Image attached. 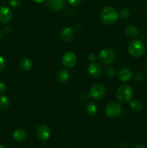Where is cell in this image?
I'll use <instances>...</instances> for the list:
<instances>
[{
    "label": "cell",
    "instance_id": "1",
    "mask_svg": "<svg viewBox=\"0 0 147 148\" xmlns=\"http://www.w3.org/2000/svg\"><path fill=\"white\" fill-rule=\"evenodd\" d=\"M101 21L105 25H113L118 19V13L114 7L107 6L104 7L100 13Z\"/></svg>",
    "mask_w": 147,
    "mask_h": 148
},
{
    "label": "cell",
    "instance_id": "2",
    "mask_svg": "<svg viewBox=\"0 0 147 148\" xmlns=\"http://www.w3.org/2000/svg\"><path fill=\"white\" fill-rule=\"evenodd\" d=\"M115 96L118 101L122 103H130L133 97L132 88L128 85H121L117 89Z\"/></svg>",
    "mask_w": 147,
    "mask_h": 148
},
{
    "label": "cell",
    "instance_id": "3",
    "mask_svg": "<svg viewBox=\"0 0 147 148\" xmlns=\"http://www.w3.org/2000/svg\"><path fill=\"white\" fill-rule=\"evenodd\" d=\"M145 50V45L139 40H133L128 43V51L133 57H140L144 54Z\"/></svg>",
    "mask_w": 147,
    "mask_h": 148
},
{
    "label": "cell",
    "instance_id": "4",
    "mask_svg": "<svg viewBox=\"0 0 147 148\" xmlns=\"http://www.w3.org/2000/svg\"><path fill=\"white\" fill-rule=\"evenodd\" d=\"M122 108L120 103L116 102L110 103L106 106L105 109V113L107 116L109 118L115 119L120 116L122 114Z\"/></svg>",
    "mask_w": 147,
    "mask_h": 148
},
{
    "label": "cell",
    "instance_id": "5",
    "mask_svg": "<svg viewBox=\"0 0 147 148\" xmlns=\"http://www.w3.org/2000/svg\"><path fill=\"white\" fill-rule=\"evenodd\" d=\"M115 59V53L112 49H104L99 52V60L104 64H111Z\"/></svg>",
    "mask_w": 147,
    "mask_h": 148
},
{
    "label": "cell",
    "instance_id": "6",
    "mask_svg": "<svg viewBox=\"0 0 147 148\" xmlns=\"http://www.w3.org/2000/svg\"><path fill=\"white\" fill-rule=\"evenodd\" d=\"M106 89L105 87L101 83H96L91 88L90 96L94 99H100L105 95Z\"/></svg>",
    "mask_w": 147,
    "mask_h": 148
},
{
    "label": "cell",
    "instance_id": "7",
    "mask_svg": "<svg viewBox=\"0 0 147 148\" xmlns=\"http://www.w3.org/2000/svg\"><path fill=\"white\" fill-rule=\"evenodd\" d=\"M61 61L63 64L68 68H72L77 62V57L72 52H66L62 56Z\"/></svg>",
    "mask_w": 147,
    "mask_h": 148
},
{
    "label": "cell",
    "instance_id": "8",
    "mask_svg": "<svg viewBox=\"0 0 147 148\" xmlns=\"http://www.w3.org/2000/svg\"><path fill=\"white\" fill-rule=\"evenodd\" d=\"M36 134L39 140L42 141H46L48 140L49 137H50V130L47 126L40 125L37 127Z\"/></svg>",
    "mask_w": 147,
    "mask_h": 148
},
{
    "label": "cell",
    "instance_id": "9",
    "mask_svg": "<svg viewBox=\"0 0 147 148\" xmlns=\"http://www.w3.org/2000/svg\"><path fill=\"white\" fill-rule=\"evenodd\" d=\"M88 74L93 78L99 77L102 74V67L100 64L97 62H92L88 66Z\"/></svg>",
    "mask_w": 147,
    "mask_h": 148
},
{
    "label": "cell",
    "instance_id": "10",
    "mask_svg": "<svg viewBox=\"0 0 147 148\" xmlns=\"http://www.w3.org/2000/svg\"><path fill=\"white\" fill-rule=\"evenodd\" d=\"M133 77V72L128 67H123L119 70L118 73V77L122 82L129 81Z\"/></svg>",
    "mask_w": 147,
    "mask_h": 148
},
{
    "label": "cell",
    "instance_id": "11",
    "mask_svg": "<svg viewBox=\"0 0 147 148\" xmlns=\"http://www.w3.org/2000/svg\"><path fill=\"white\" fill-rule=\"evenodd\" d=\"M12 17V12L8 7H0V23H8L11 20Z\"/></svg>",
    "mask_w": 147,
    "mask_h": 148
},
{
    "label": "cell",
    "instance_id": "12",
    "mask_svg": "<svg viewBox=\"0 0 147 148\" xmlns=\"http://www.w3.org/2000/svg\"><path fill=\"white\" fill-rule=\"evenodd\" d=\"M65 4V0H48L47 6L53 11H60L62 10Z\"/></svg>",
    "mask_w": 147,
    "mask_h": 148
},
{
    "label": "cell",
    "instance_id": "13",
    "mask_svg": "<svg viewBox=\"0 0 147 148\" xmlns=\"http://www.w3.org/2000/svg\"><path fill=\"white\" fill-rule=\"evenodd\" d=\"M61 38L63 41L69 42L72 40L74 37V31L72 28L69 27H65L61 30Z\"/></svg>",
    "mask_w": 147,
    "mask_h": 148
},
{
    "label": "cell",
    "instance_id": "14",
    "mask_svg": "<svg viewBox=\"0 0 147 148\" xmlns=\"http://www.w3.org/2000/svg\"><path fill=\"white\" fill-rule=\"evenodd\" d=\"M12 137L16 142L21 143L26 140L27 137V132L24 129H18L14 132Z\"/></svg>",
    "mask_w": 147,
    "mask_h": 148
},
{
    "label": "cell",
    "instance_id": "15",
    "mask_svg": "<svg viewBox=\"0 0 147 148\" xmlns=\"http://www.w3.org/2000/svg\"><path fill=\"white\" fill-rule=\"evenodd\" d=\"M69 79V72L66 69H61L58 71L56 74V80L59 83H66Z\"/></svg>",
    "mask_w": 147,
    "mask_h": 148
},
{
    "label": "cell",
    "instance_id": "16",
    "mask_svg": "<svg viewBox=\"0 0 147 148\" xmlns=\"http://www.w3.org/2000/svg\"><path fill=\"white\" fill-rule=\"evenodd\" d=\"M19 66L23 71H29L33 67V62L28 58H22L19 62Z\"/></svg>",
    "mask_w": 147,
    "mask_h": 148
},
{
    "label": "cell",
    "instance_id": "17",
    "mask_svg": "<svg viewBox=\"0 0 147 148\" xmlns=\"http://www.w3.org/2000/svg\"><path fill=\"white\" fill-rule=\"evenodd\" d=\"M125 33L127 37L130 38H134L136 37L138 34V30L136 27L134 25H128L125 27Z\"/></svg>",
    "mask_w": 147,
    "mask_h": 148
},
{
    "label": "cell",
    "instance_id": "18",
    "mask_svg": "<svg viewBox=\"0 0 147 148\" xmlns=\"http://www.w3.org/2000/svg\"><path fill=\"white\" fill-rule=\"evenodd\" d=\"M10 102L9 98L4 95H0V110L6 111L9 108Z\"/></svg>",
    "mask_w": 147,
    "mask_h": 148
},
{
    "label": "cell",
    "instance_id": "19",
    "mask_svg": "<svg viewBox=\"0 0 147 148\" xmlns=\"http://www.w3.org/2000/svg\"><path fill=\"white\" fill-rule=\"evenodd\" d=\"M130 107L131 109L134 112H140L143 109V105L141 101L138 100L130 101Z\"/></svg>",
    "mask_w": 147,
    "mask_h": 148
},
{
    "label": "cell",
    "instance_id": "20",
    "mask_svg": "<svg viewBox=\"0 0 147 148\" xmlns=\"http://www.w3.org/2000/svg\"><path fill=\"white\" fill-rule=\"evenodd\" d=\"M86 112L89 116H94L97 112V106L95 103H89L86 106Z\"/></svg>",
    "mask_w": 147,
    "mask_h": 148
},
{
    "label": "cell",
    "instance_id": "21",
    "mask_svg": "<svg viewBox=\"0 0 147 148\" xmlns=\"http://www.w3.org/2000/svg\"><path fill=\"white\" fill-rule=\"evenodd\" d=\"M118 13V17H120L121 19H123V20L129 18L130 15H131V12L128 8H122Z\"/></svg>",
    "mask_w": 147,
    "mask_h": 148
},
{
    "label": "cell",
    "instance_id": "22",
    "mask_svg": "<svg viewBox=\"0 0 147 148\" xmlns=\"http://www.w3.org/2000/svg\"><path fill=\"white\" fill-rule=\"evenodd\" d=\"M105 74L108 77H112L115 75V69L112 66H108L105 70Z\"/></svg>",
    "mask_w": 147,
    "mask_h": 148
},
{
    "label": "cell",
    "instance_id": "23",
    "mask_svg": "<svg viewBox=\"0 0 147 148\" xmlns=\"http://www.w3.org/2000/svg\"><path fill=\"white\" fill-rule=\"evenodd\" d=\"M22 2V0H9V4L10 6L13 7H18L20 5Z\"/></svg>",
    "mask_w": 147,
    "mask_h": 148
},
{
    "label": "cell",
    "instance_id": "24",
    "mask_svg": "<svg viewBox=\"0 0 147 148\" xmlns=\"http://www.w3.org/2000/svg\"><path fill=\"white\" fill-rule=\"evenodd\" d=\"M6 66V63H5V60H4V58L2 57L1 56H0V72H2L3 70L4 69Z\"/></svg>",
    "mask_w": 147,
    "mask_h": 148
},
{
    "label": "cell",
    "instance_id": "25",
    "mask_svg": "<svg viewBox=\"0 0 147 148\" xmlns=\"http://www.w3.org/2000/svg\"><path fill=\"white\" fill-rule=\"evenodd\" d=\"M69 4L72 6H78L81 4L82 0H68Z\"/></svg>",
    "mask_w": 147,
    "mask_h": 148
},
{
    "label": "cell",
    "instance_id": "26",
    "mask_svg": "<svg viewBox=\"0 0 147 148\" xmlns=\"http://www.w3.org/2000/svg\"><path fill=\"white\" fill-rule=\"evenodd\" d=\"M134 78H135V80L137 81V82H141L143 79V78H144V76H143V75L141 73L138 72V73H136L135 75Z\"/></svg>",
    "mask_w": 147,
    "mask_h": 148
},
{
    "label": "cell",
    "instance_id": "27",
    "mask_svg": "<svg viewBox=\"0 0 147 148\" xmlns=\"http://www.w3.org/2000/svg\"><path fill=\"white\" fill-rule=\"evenodd\" d=\"M7 90V86H6V84L3 82H0V92L2 93L4 92Z\"/></svg>",
    "mask_w": 147,
    "mask_h": 148
},
{
    "label": "cell",
    "instance_id": "28",
    "mask_svg": "<svg viewBox=\"0 0 147 148\" xmlns=\"http://www.w3.org/2000/svg\"><path fill=\"white\" fill-rule=\"evenodd\" d=\"M12 29L11 26L10 25L5 26V27H4V32L6 33V34H10V33L12 32Z\"/></svg>",
    "mask_w": 147,
    "mask_h": 148
},
{
    "label": "cell",
    "instance_id": "29",
    "mask_svg": "<svg viewBox=\"0 0 147 148\" xmlns=\"http://www.w3.org/2000/svg\"><path fill=\"white\" fill-rule=\"evenodd\" d=\"M96 59H97V56H96V55L95 54V53H90V54L89 55V61H91L92 62H95V60H96Z\"/></svg>",
    "mask_w": 147,
    "mask_h": 148
},
{
    "label": "cell",
    "instance_id": "30",
    "mask_svg": "<svg viewBox=\"0 0 147 148\" xmlns=\"http://www.w3.org/2000/svg\"><path fill=\"white\" fill-rule=\"evenodd\" d=\"M132 148H146L145 145L143 144H136L135 145H133Z\"/></svg>",
    "mask_w": 147,
    "mask_h": 148
},
{
    "label": "cell",
    "instance_id": "31",
    "mask_svg": "<svg viewBox=\"0 0 147 148\" xmlns=\"http://www.w3.org/2000/svg\"><path fill=\"white\" fill-rule=\"evenodd\" d=\"M33 1H35V2H36V3H41V2H43L45 0H33Z\"/></svg>",
    "mask_w": 147,
    "mask_h": 148
},
{
    "label": "cell",
    "instance_id": "32",
    "mask_svg": "<svg viewBox=\"0 0 147 148\" xmlns=\"http://www.w3.org/2000/svg\"><path fill=\"white\" fill-rule=\"evenodd\" d=\"M1 36H2V33H1V30H0V38H1Z\"/></svg>",
    "mask_w": 147,
    "mask_h": 148
},
{
    "label": "cell",
    "instance_id": "33",
    "mask_svg": "<svg viewBox=\"0 0 147 148\" xmlns=\"http://www.w3.org/2000/svg\"><path fill=\"white\" fill-rule=\"evenodd\" d=\"M0 148H5V147H4L3 145H0Z\"/></svg>",
    "mask_w": 147,
    "mask_h": 148
},
{
    "label": "cell",
    "instance_id": "34",
    "mask_svg": "<svg viewBox=\"0 0 147 148\" xmlns=\"http://www.w3.org/2000/svg\"><path fill=\"white\" fill-rule=\"evenodd\" d=\"M146 72L147 73V65H146Z\"/></svg>",
    "mask_w": 147,
    "mask_h": 148
}]
</instances>
